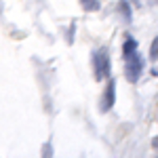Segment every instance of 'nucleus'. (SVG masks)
<instances>
[{"label":"nucleus","instance_id":"obj_8","mask_svg":"<svg viewBox=\"0 0 158 158\" xmlns=\"http://www.w3.org/2000/svg\"><path fill=\"white\" fill-rule=\"evenodd\" d=\"M152 148H154V150H158V135L152 139Z\"/></svg>","mask_w":158,"mask_h":158},{"label":"nucleus","instance_id":"obj_4","mask_svg":"<svg viewBox=\"0 0 158 158\" xmlns=\"http://www.w3.org/2000/svg\"><path fill=\"white\" fill-rule=\"evenodd\" d=\"M135 51H137V40L131 34H127L124 36V42H122V59L129 57V55H133Z\"/></svg>","mask_w":158,"mask_h":158},{"label":"nucleus","instance_id":"obj_5","mask_svg":"<svg viewBox=\"0 0 158 158\" xmlns=\"http://www.w3.org/2000/svg\"><path fill=\"white\" fill-rule=\"evenodd\" d=\"M78 2L82 6V11H86V13H97L101 9V2L99 0H78Z\"/></svg>","mask_w":158,"mask_h":158},{"label":"nucleus","instance_id":"obj_7","mask_svg":"<svg viewBox=\"0 0 158 158\" xmlns=\"http://www.w3.org/2000/svg\"><path fill=\"white\" fill-rule=\"evenodd\" d=\"M120 15L127 19V21H131V9H129L127 2H120Z\"/></svg>","mask_w":158,"mask_h":158},{"label":"nucleus","instance_id":"obj_6","mask_svg":"<svg viewBox=\"0 0 158 158\" xmlns=\"http://www.w3.org/2000/svg\"><path fill=\"white\" fill-rule=\"evenodd\" d=\"M150 59H158V36L152 40V44H150Z\"/></svg>","mask_w":158,"mask_h":158},{"label":"nucleus","instance_id":"obj_3","mask_svg":"<svg viewBox=\"0 0 158 158\" xmlns=\"http://www.w3.org/2000/svg\"><path fill=\"white\" fill-rule=\"evenodd\" d=\"M114 103H116V80L108 78V85L103 89V95H101V101H99L101 112H110L114 108Z\"/></svg>","mask_w":158,"mask_h":158},{"label":"nucleus","instance_id":"obj_2","mask_svg":"<svg viewBox=\"0 0 158 158\" xmlns=\"http://www.w3.org/2000/svg\"><path fill=\"white\" fill-rule=\"evenodd\" d=\"M143 68H146V61H143V57H141L139 51H135L133 55L124 57V78H127L131 85H135V82L141 80Z\"/></svg>","mask_w":158,"mask_h":158},{"label":"nucleus","instance_id":"obj_1","mask_svg":"<svg viewBox=\"0 0 158 158\" xmlns=\"http://www.w3.org/2000/svg\"><path fill=\"white\" fill-rule=\"evenodd\" d=\"M91 61H93V76H95V80H99V82L108 80L110 74H112V59H110V49L108 47L95 49Z\"/></svg>","mask_w":158,"mask_h":158}]
</instances>
